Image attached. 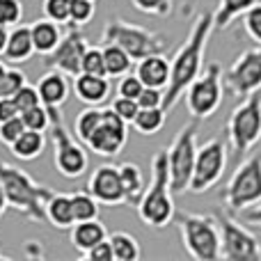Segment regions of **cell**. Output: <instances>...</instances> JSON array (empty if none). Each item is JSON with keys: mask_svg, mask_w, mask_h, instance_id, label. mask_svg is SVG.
<instances>
[{"mask_svg": "<svg viewBox=\"0 0 261 261\" xmlns=\"http://www.w3.org/2000/svg\"><path fill=\"white\" fill-rule=\"evenodd\" d=\"M213 30H216V25H213V12H202L195 18L193 25H190L186 41L179 46L174 58L170 60V83L165 87V99H163V108L167 113L179 103L186 87L202 73L204 55H206V46H208Z\"/></svg>", "mask_w": 261, "mask_h": 261, "instance_id": "cell-1", "label": "cell"}, {"mask_svg": "<svg viewBox=\"0 0 261 261\" xmlns=\"http://www.w3.org/2000/svg\"><path fill=\"white\" fill-rule=\"evenodd\" d=\"M170 165H167V149H158L151 156V181L144 188L142 199L138 202V216L149 229H165L174 220V199H172Z\"/></svg>", "mask_w": 261, "mask_h": 261, "instance_id": "cell-2", "label": "cell"}, {"mask_svg": "<svg viewBox=\"0 0 261 261\" xmlns=\"http://www.w3.org/2000/svg\"><path fill=\"white\" fill-rule=\"evenodd\" d=\"M0 181H3L9 208H14L32 222L46 220V202L53 195L48 186L37 184L25 170L7 161H0Z\"/></svg>", "mask_w": 261, "mask_h": 261, "instance_id": "cell-3", "label": "cell"}, {"mask_svg": "<svg viewBox=\"0 0 261 261\" xmlns=\"http://www.w3.org/2000/svg\"><path fill=\"white\" fill-rule=\"evenodd\" d=\"M174 222L179 227L181 243L195 261H218L220 259V229L216 216L206 213L176 211Z\"/></svg>", "mask_w": 261, "mask_h": 261, "instance_id": "cell-4", "label": "cell"}, {"mask_svg": "<svg viewBox=\"0 0 261 261\" xmlns=\"http://www.w3.org/2000/svg\"><path fill=\"white\" fill-rule=\"evenodd\" d=\"M101 44H117L138 62L153 53H165L170 48V41L165 35L153 32L138 23L124 21V18H110L101 32Z\"/></svg>", "mask_w": 261, "mask_h": 261, "instance_id": "cell-5", "label": "cell"}, {"mask_svg": "<svg viewBox=\"0 0 261 261\" xmlns=\"http://www.w3.org/2000/svg\"><path fill=\"white\" fill-rule=\"evenodd\" d=\"M186 108L193 119H208L220 110L225 99V71L220 62H211L184 92Z\"/></svg>", "mask_w": 261, "mask_h": 261, "instance_id": "cell-6", "label": "cell"}, {"mask_svg": "<svg viewBox=\"0 0 261 261\" xmlns=\"http://www.w3.org/2000/svg\"><path fill=\"white\" fill-rule=\"evenodd\" d=\"M261 142V92L245 96L229 115L227 144L236 158H243Z\"/></svg>", "mask_w": 261, "mask_h": 261, "instance_id": "cell-7", "label": "cell"}, {"mask_svg": "<svg viewBox=\"0 0 261 261\" xmlns=\"http://www.w3.org/2000/svg\"><path fill=\"white\" fill-rule=\"evenodd\" d=\"M261 202V151L243 156L241 165L234 170L229 181L222 188V204L229 213L239 216L241 211Z\"/></svg>", "mask_w": 261, "mask_h": 261, "instance_id": "cell-8", "label": "cell"}, {"mask_svg": "<svg viewBox=\"0 0 261 261\" xmlns=\"http://www.w3.org/2000/svg\"><path fill=\"white\" fill-rule=\"evenodd\" d=\"M50 113V138H53V165L64 179H81L90 167V158L83 142L64 126L60 108H48Z\"/></svg>", "mask_w": 261, "mask_h": 261, "instance_id": "cell-9", "label": "cell"}, {"mask_svg": "<svg viewBox=\"0 0 261 261\" xmlns=\"http://www.w3.org/2000/svg\"><path fill=\"white\" fill-rule=\"evenodd\" d=\"M197 130L199 119H190L179 128L172 144L167 147V165H170V184L172 193H188V184L193 176L195 158H197Z\"/></svg>", "mask_w": 261, "mask_h": 261, "instance_id": "cell-10", "label": "cell"}, {"mask_svg": "<svg viewBox=\"0 0 261 261\" xmlns=\"http://www.w3.org/2000/svg\"><path fill=\"white\" fill-rule=\"evenodd\" d=\"M220 229V259L227 261H261V243L259 239L241 225L239 218L227 208L213 213Z\"/></svg>", "mask_w": 261, "mask_h": 261, "instance_id": "cell-11", "label": "cell"}, {"mask_svg": "<svg viewBox=\"0 0 261 261\" xmlns=\"http://www.w3.org/2000/svg\"><path fill=\"white\" fill-rule=\"evenodd\" d=\"M227 161H229V144L222 138H211L202 147H197V158H195L188 193L202 195L220 184L227 170Z\"/></svg>", "mask_w": 261, "mask_h": 261, "instance_id": "cell-12", "label": "cell"}, {"mask_svg": "<svg viewBox=\"0 0 261 261\" xmlns=\"http://www.w3.org/2000/svg\"><path fill=\"white\" fill-rule=\"evenodd\" d=\"M126 142H128V124L113 108H103V117H101V122L96 124V128L87 138L85 147L90 151H94L96 156L115 158L117 153L124 151Z\"/></svg>", "mask_w": 261, "mask_h": 261, "instance_id": "cell-13", "label": "cell"}, {"mask_svg": "<svg viewBox=\"0 0 261 261\" xmlns=\"http://www.w3.org/2000/svg\"><path fill=\"white\" fill-rule=\"evenodd\" d=\"M225 85L236 96H245L261 92V46L248 48L231 62V67L225 73Z\"/></svg>", "mask_w": 261, "mask_h": 261, "instance_id": "cell-14", "label": "cell"}, {"mask_svg": "<svg viewBox=\"0 0 261 261\" xmlns=\"http://www.w3.org/2000/svg\"><path fill=\"white\" fill-rule=\"evenodd\" d=\"M87 41L85 32L78 25L67 23V32H62V39L55 46V50L48 55V67L58 69V71L67 73L69 78H76L81 73V64H83V55H85Z\"/></svg>", "mask_w": 261, "mask_h": 261, "instance_id": "cell-15", "label": "cell"}, {"mask_svg": "<svg viewBox=\"0 0 261 261\" xmlns=\"http://www.w3.org/2000/svg\"><path fill=\"white\" fill-rule=\"evenodd\" d=\"M87 190H90V193L99 199V204H103V206H124V204H126L119 165H113V163L99 165L92 172L90 181H87Z\"/></svg>", "mask_w": 261, "mask_h": 261, "instance_id": "cell-16", "label": "cell"}, {"mask_svg": "<svg viewBox=\"0 0 261 261\" xmlns=\"http://www.w3.org/2000/svg\"><path fill=\"white\" fill-rule=\"evenodd\" d=\"M37 92L41 96V103L46 108H62L69 99V76L58 69H48L46 73H41V78L37 81Z\"/></svg>", "mask_w": 261, "mask_h": 261, "instance_id": "cell-17", "label": "cell"}, {"mask_svg": "<svg viewBox=\"0 0 261 261\" xmlns=\"http://www.w3.org/2000/svg\"><path fill=\"white\" fill-rule=\"evenodd\" d=\"M110 78L108 76H94V73H78L73 78V94L78 96V101H83L85 106H101L108 101L110 96Z\"/></svg>", "mask_w": 261, "mask_h": 261, "instance_id": "cell-18", "label": "cell"}, {"mask_svg": "<svg viewBox=\"0 0 261 261\" xmlns=\"http://www.w3.org/2000/svg\"><path fill=\"white\" fill-rule=\"evenodd\" d=\"M35 53V44H32V35H30V25H18L9 28L7 32V44L3 50V60L9 64H23L28 60H32Z\"/></svg>", "mask_w": 261, "mask_h": 261, "instance_id": "cell-19", "label": "cell"}, {"mask_svg": "<svg viewBox=\"0 0 261 261\" xmlns=\"http://www.w3.org/2000/svg\"><path fill=\"white\" fill-rule=\"evenodd\" d=\"M135 73L142 81V85L165 90L170 83V60L165 58V53L147 55L135 62Z\"/></svg>", "mask_w": 261, "mask_h": 261, "instance_id": "cell-20", "label": "cell"}, {"mask_svg": "<svg viewBox=\"0 0 261 261\" xmlns=\"http://www.w3.org/2000/svg\"><path fill=\"white\" fill-rule=\"evenodd\" d=\"M30 35H32V44H35V53L48 58L55 50V46L62 39V25L50 18H37L30 23Z\"/></svg>", "mask_w": 261, "mask_h": 261, "instance_id": "cell-21", "label": "cell"}, {"mask_svg": "<svg viewBox=\"0 0 261 261\" xmlns=\"http://www.w3.org/2000/svg\"><path fill=\"white\" fill-rule=\"evenodd\" d=\"M46 222L53 225L55 229H71L76 225L71 193H55L53 190V195L46 202Z\"/></svg>", "mask_w": 261, "mask_h": 261, "instance_id": "cell-22", "label": "cell"}, {"mask_svg": "<svg viewBox=\"0 0 261 261\" xmlns=\"http://www.w3.org/2000/svg\"><path fill=\"white\" fill-rule=\"evenodd\" d=\"M69 231H71V245L81 254H85L87 250L94 248L96 243H101L103 239H108V229H106V225L99 220V218L76 222Z\"/></svg>", "mask_w": 261, "mask_h": 261, "instance_id": "cell-23", "label": "cell"}, {"mask_svg": "<svg viewBox=\"0 0 261 261\" xmlns=\"http://www.w3.org/2000/svg\"><path fill=\"white\" fill-rule=\"evenodd\" d=\"M46 147V135L41 130H32V128H25L21 135L16 138V142L9 147L14 158L18 161H35V158L41 156Z\"/></svg>", "mask_w": 261, "mask_h": 261, "instance_id": "cell-24", "label": "cell"}, {"mask_svg": "<svg viewBox=\"0 0 261 261\" xmlns=\"http://www.w3.org/2000/svg\"><path fill=\"white\" fill-rule=\"evenodd\" d=\"M119 174H122L124 195H126V206H138V202L144 195V188H147L142 170L135 163H122L119 165Z\"/></svg>", "mask_w": 261, "mask_h": 261, "instance_id": "cell-25", "label": "cell"}, {"mask_svg": "<svg viewBox=\"0 0 261 261\" xmlns=\"http://www.w3.org/2000/svg\"><path fill=\"white\" fill-rule=\"evenodd\" d=\"M103 48V62H106V76L108 78H122L133 69L135 60L130 58L126 50L117 44H101Z\"/></svg>", "mask_w": 261, "mask_h": 261, "instance_id": "cell-26", "label": "cell"}, {"mask_svg": "<svg viewBox=\"0 0 261 261\" xmlns=\"http://www.w3.org/2000/svg\"><path fill=\"white\" fill-rule=\"evenodd\" d=\"M259 0H220L218 9L213 12V25L216 30H227L236 18H241L250 7Z\"/></svg>", "mask_w": 261, "mask_h": 261, "instance_id": "cell-27", "label": "cell"}, {"mask_svg": "<svg viewBox=\"0 0 261 261\" xmlns=\"http://www.w3.org/2000/svg\"><path fill=\"white\" fill-rule=\"evenodd\" d=\"M165 122H167V110L163 106H158V108H140L135 119L130 122V126L140 135H156L163 130Z\"/></svg>", "mask_w": 261, "mask_h": 261, "instance_id": "cell-28", "label": "cell"}, {"mask_svg": "<svg viewBox=\"0 0 261 261\" xmlns=\"http://www.w3.org/2000/svg\"><path fill=\"white\" fill-rule=\"evenodd\" d=\"M108 241L113 245V254L117 261H138L142 257L138 239L128 231H113V234H108Z\"/></svg>", "mask_w": 261, "mask_h": 261, "instance_id": "cell-29", "label": "cell"}, {"mask_svg": "<svg viewBox=\"0 0 261 261\" xmlns=\"http://www.w3.org/2000/svg\"><path fill=\"white\" fill-rule=\"evenodd\" d=\"M71 204H73V216H76V222L81 220H94L99 218L101 204L90 190H76L71 193Z\"/></svg>", "mask_w": 261, "mask_h": 261, "instance_id": "cell-30", "label": "cell"}, {"mask_svg": "<svg viewBox=\"0 0 261 261\" xmlns=\"http://www.w3.org/2000/svg\"><path fill=\"white\" fill-rule=\"evenodd\" d=\"M101 117H103V108H99V106H87L85 110H81V113L76 115V122H73V135L85 144L87 138L92 135V130L96 128V124L101 122Z\"/></svg>", "mask_w": 261, "mask_h": 261, "instance_id": "cell-31", "label": "cell"}, {"mask_svg": "<svg viewBox=\"0 0 261 261\" xmlns=\"http://www.w3.org/2000/svg\"><path fill=\"white\" fill-rule=\"evenodd\" d=\"M96 0H71V7H69V23L71 25H87V23L94 18L96 14Z\"/></svg>", "mask_w": 261, "mask_h": 261, "instance_id": "cell-32", "label": "cell"}, {"mask_svg": "<svg viewBox=\"0 0 261 261\" xmlns=\"http://www.w3.org/2000/svg\"><path fill=\"white\" fill-rule=\"evenodd\" d=\"M138 12L147 14V16H158V18H167L174 12V0H130Z\"/></svg>", "mask_w": 261, "mask_h": 261, "instance_id": "cell-33", "label": "cell"}, {"mask_svg": "<svg viewBox=\"0 0 261 261\" xmlns=\"http://www.w3.org/2000/svg\"><path fill=\"white\" fill-rule=\"evenodd\" d=\"M21 119H23V124H25V128L41 130V133L50 128V113L44 103L35 106V108H30V110H23Z\"/></svg>", "mask_w": 261, "mask_h": 261, "instance_id": "cell-34", "label": "cell"}, {"mask_svg": "<svg viewBox=\"0 0 261 261\" xmlns=\"http://www.w3.org/2000/svg\"><path fill=\"white\" fill-rule=\"evenodd\" d=\"M83 73H94V76H106V62H103V48L101 46H87L81 64Z\"/></svg>", "mask_w": 261, "mask_h": 261, "instance_id": "cell-35", "label": "cell"}, {"mask_svg": "<svg viewBox=\"0 0 261 261\" xmlns=\"http://www.w3.org/2000/svg\"><path fill=\"white\" fill-rule=\"evenodd\" d=\"M69 7H71V0H41V14L60 25L69 23Z\"/></svg>", "mask_w": 261, "mask_h": 261, "instance_id": "cell-36", "label": "cell"}, {"mask_svg": "<svg viewBox=\"0 0 261 261\" xmlns=\"http://www.w3.org/2000/svg\"><path fill=\"white\" fill-rule=\"evenodd\" d=\"M241 18H243L245 35H248L254 44L261 46V0H259V3H254Z\"/></svg>", "mask_w": 261, "mask_h": 261, "instance_id": "cell-37", "label": "cell"}, {"mask_svg": "<svg viewBox=\"0 0 261 261\" xmlns=\"http://www.w3.org/2000/svg\"><path fill=\"white\" fill-rule=\"evenodd\" d=\"M23 21L21 0H0V25L14 28Z\"/></svg>", "mask_w": 261, "mask_h": 261, "instance_id": "cell-38", "label": "cell"}, {"mask_svg": "<svg viewBox=\"0 0 261 261\" xmlns=\"http://www.w3.org/2000/svg\"><path fill=\"white\" fill-rule=\"evenodd\" d=\"M23 130H25V124H23L21 115H16V117H12V119H5V122H0V144H5V147H12Z\"/></svg>", "mask_w": 261, "mask_h": 261, "instance_id": "cell-39", "label": "cell"}, {"mask_svg": "<svg viewBox=\"0 0 261 261\" xmlns=\"http://www.w3.org/2000/svg\"><path fill=\"white\" fill-rule=\"evenodd\" d=\"M144 90V85H142V81L138 78V73H124L122 78H119V83H117V94L119 96H128V99H135L138 101V96H140V92Z\"/></svg>", "mask_w": 261, "mask_h": 261, "instance_id": "cell-40", "label": "cell"}, {"mask_svg": "<svg viewBox=\"0 0 261 261\" xmlns=\"http://www.w3.org/2000/svg\"><path fill=\"white\" fill-rule=\"evenodd\" d=\"M14 101H16V106H18V110H30V108H35V106H39L41 103V96H39V92H37V85H30V83H25V85L21 87V90L14 94Z\"/></svg>", "mask_w": 261, "mask_h": 261, "instance_id": "cell-41", "label": "cell"}, {"mask_svg": "<svg viewBox=\"0 0 261 261\" xmlns=\"http://www.w3.org/2000/svg\"><path fill=\"white\" fill-rule=\"evenodd\" d=\"M110 108H113L126 124H130L135 119V115H138L140 106H138V101H135V99H128V96H119L117 94V96H115V101L110 103Z\"/></svg>", "mask_w": 261, "mask_h": 261, "instance_id": "cell-42", "label": "cell"}, {"mask_svg": "<svg viewBox=\"0 0 261 261\" xmlns=\"http://www.w3.org/2000/svg\"><path fill=\"white\" fill-rule=\"evenodd\" d=\"M28 83V76L18 69L9 67L7 69V76H5V83H3V96H14L23 85Z\"/></svg>", "mask_w": 261, "mask_h": 261, "instance_id": "cell-43", "label": "cell"}, {"mask_svg": "<svg viewBox=\"0 0 261 261\" xmlns=\"http://www.w3.org/2000/svg\"><path fill=\"white\" fill-rule=\"evenodd\" d=\"M163 99H165V90L144 85V90L138 96V106L140 108H158V106H163Z\"/></svg>", "mask_w": 261, "mask_h": 261, "instance_id": "cell-44", "label": "cell"}, {"mask_svg": "<svg viewBox=\"0 0 261 261\" xmlns=\"http://www.w3.org/2000/svg\"><path fill=\"white\" fill-rule=\"evenodd\" d=\"M83 259H90V261H115L113 254V245H110L108 239H103L101 243H96L94 248H90L85 254H81Z\"/></svg>", "mask_w": 261, "mask_h": 261, "instance_id": "cell-45", "label": "cell"}, {"mask_svg": "<svg viewBox=\"0 0 261 261\" xmlns=\"http://www.w3.org/2000/svg\"><path fill=\"white\" fill-rule=\"evenodd\" d=\"M16 115H21V110H18L14 96H0V122L12 119V117H16Z\"/></svg>", "mask_w": 261, "mask_h": 261, "instance_id": "cell-46", "label": "cell"}, {"mask_svg": "<svg viewBox=\"0 0 261 261\" xmlns=\"http://www.w3.org/2000/svg\"><path fill=\"white\" fill-rule=\"evenodd\" d=\"M239 216H241V220L248 222V225L261 227V202L254 204V206H250V208H245V211H241Z\"/></svg>", "mask_w": 261, "mask_h": 261, "instance_id": "cell-47", "label": "cell"}, {"mask_svg": "<svg viewBox=\"0 0 261 261\" xmlns=\"http://www.w3.org/2000/svg\"><path fill=\"white\" fill-rule=\"evenodd\" d=\"M197 3H199V0H184V5H181V14H184L186 18L193 16V14H195V7H197Z\"/></svg>", "mask_w": 261, "mask_h": 261, "instance_id": "cell-48", "label": "cell"}, {"mask_svg": "<svg viewBox=\"0 0 261 261\" xmlns=\"http://www.w3.org/2000/svg\"><path fill=\"white\" fill-rule=\"evenodd\" d=\"M7 197H5V188H3V181H0V220H3V216L7 213Z\"/></svg>", "mask_w": 261, "mask_h": 261, "instance_id": "cell-49", "label": "cell"}, {"mask_svg": "<svg viewBox=\"0 0 261 261\" xmlns=\"http://www.w3.org/2000/svg\"><path fill=\"white\" fill-rule=\"evenodd\" d=\"M7 32H9V28L0 25V58H3V50H5V44H7Z\"/></svg>", "mask_w": 261, "mask_h": 261, "instance_id": "cell-50", "label": "cell"}, {"mask_svg": "<svg viewBox=\"0 0 261 261\" xmlns=\"http://www.w3.org/2000/svg\"><path fill=\"white\" fill-rule=\"evenodd\" d=\"M7 62H3L0 60V96H3V83H5V76H7Z\"/></svg>", "mask_w": 261, "mask_h": 261, "instance_id": "cell-51", "label": "cell"}, {"mask_svg": "<svg viewBox=\"0 0 261 261\" xmlns=\"http://www.w3.org/2000/svg\"><path fill=\"white\" fill-rule=\"evenodd\" d=\"M0 259H5V254H3V252H0Z\"/></svg>", "mask_w": 261, "mask_h": 261, "instance_id": "cell-52", "label": "cell"}]
</instances>
